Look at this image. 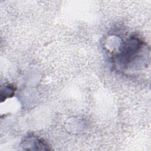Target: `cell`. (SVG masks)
<instances>
[{
    "instance_id": "obj_3",
    "label": "cell",
    "mask_w": 151,
    "mask_h": 151,
    "mask_svg": "<svg viewBox=\"0 0 151 151\" xmlns=\"http://www.w3.org/2000/svg\"><path fill=\"white\" fill-rule=\"evenodd\" d=\"M15 87L12 85L6 86L4 89L1 90V101H3L6 98L11 97L14 94V91H15Z\"/></svg>"
},
{
    "instance_id": "obj_2",
    "label": "cell",
    "mask_w": 151,
    "mask_h": 151,
    "mask_svg": "<svg viewBox=\"0 0 151 151\" xmlns=\"http://www.w3.org/2000/svg\"><path fill=\"white\" fill-rule=\"evenodd\" d=\"M23 142V147H27L26 150H50L49 145L43 139L34 136H29Z\"/></svg>"
},
{
    "instance_id": "obj_1",
    "label": "cell",
    "mask_w": 151,
    "mask_h": 151,
    "mask_svg": "<svg viewBox=\"0 0 151 151\" xmlns=\"http://www.w3.org/2000/svg\"><path fill=\"white\" fill-rule=\"evenodd\" d=\"M143 44L144 42L140 38L136 37H130L123 45L118 54L117 59L120 66L126 67L141 50Z\"/></svg>"
}]
</instances>
